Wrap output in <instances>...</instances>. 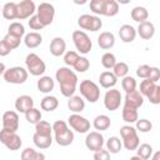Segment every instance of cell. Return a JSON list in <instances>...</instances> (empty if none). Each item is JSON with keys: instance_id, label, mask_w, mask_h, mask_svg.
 Wrapping results in <instances>:
<instances>
[{"instance_id": "30bf717a", "label": "cell", "mask_w": 160, "mask_h": 160, "mask_svg": "<svg viewBox=\"0 0 160 160\" xmlns=\"http://www.w3.org/2000/svg\"><path fill=\"white\" fill-rule=\"evenodd\" d=\"M68 124L74 131L79 134H86L91 126L90 121L85 116H81L80 114H71L68 118Z\"/></svg>"}, {"instance_id": "8992f818", "label": "cell", "mask_w": 160, "mask_h": 160, "mask_svg": "<svg viewBox=\"0 0 160 160\" xmlns=\"http://www.w3.org/2000/svg\"><path fill=\"white\" fill-rule=\"evenodd\" d=\"M72 42L76 48V50L82 54V55H86L91 51L92 49V41L91 39L89 38V35L84 31V30H75L72 31Z\"/></svg>"}, {"instance_id": "4316f807", "label": "cell", "mask_w": 160, "mask_h": 160, "mask_svg": "<svg viewBox=\"0 0 160 160\" xmlns=\"http://www.w3.org/2000/svg\"><path fill=\"white\" fill-rule=\"evenodd\" d=\"M110 125H111V120H110V118H109L108 115H105V114H100V115L95 116V119H94V121H92L94 129H95L96 131H100V132L108 130V129L110 128Z\"/></svg>"}, {"instance_id": "db71d44e", "label": "cell", "mask_w": 160, "mask_h": 160, "mask_svg": "<svg viewBox=\"0 0 160 160\" xmlns=\"http://www.w3.org/2000/svg\"><path fill=\"white\" fill-rule=\"evenodd\" d=\"M12 50L8 46V44L4 41V40H1L0 41V56H6L8 54H10Z\"/></svg>"}, {"instance_id": "e0dca14e", "label": "cell", "mask_w": 160, "mask_h": 160, "mask_svg": "<svg viewBox=\"0 0 160 160\" xmlns=\"http://www.w3.org/2000/svg\"><path fill=\"white\" fill-rule=\"evenodd\" d=\"M136 35H138L136 29L130 24H124L119 29V36H120L122 42H126V44L132 42L135 40Z\"/></svg>"}, {"instance_id": "d6986e66", "label": "cell", "mask_w": 160, "mask_h": 160, "mask_svg": "<svg viewBox=\"0 0 160 160\" xmlns=\"http://www.w3.org/2000/svg\"><path fill=\"white\" fill-rule=\"evenodd\" d=\"M98 45L102 50H110L115 45V35L110 31H102L98 36Z\"/></svg>"}, {"instance_id": "1f68e13d", "label": "cell", "mask_w": 160, "mask_h": 160, "mask_svg": "<svg viewBox=\"0 0 160 160\" xmlns=\"http://www.w3.org/2000/svg\"><path fill=\"white\" fill-rule=\"evenodd\" d=\"M105 145H106V150H108L110 154H118V152H120L121 149H122V141H121L120 138H118V136H110V138L106 140Z\"/></svg>"}, {"instance_id": "d590c367", "label": "cell", "mask_w": 160, "mask_h": 160, "mask_svg": "<svg viewBox=\"0 0 160 160\" xmlns=\"http://www.w3.org/2000/svg\"><path fill=\"white\" fill-rule=\"evenodd\" d=\"M154 154V150H152V146L150 144H140L139 148L136 149V155L139 158H141L142 160H148V159H151Z\"/></svg>"}, {"instance_id": "5b68a950", "label": "cell", "mask_w": 160, "mask_h": 160, "mask_svg": "<svg viewBox=\"0 0 160 160\" xmlns=\"http://www.w3.org/2000/svg\"><path fill=\"white\" fill-rule=\"evenodd\" d=\"M29 71L22 66H12L6 69V71L2 74V79L9 84L20 85L24 84L28 80Z\"/></svg>"}, {"instance_id": "f6af8a7d", "label": "cell", "mask_w": 160, "mask_h": 160, "mask_svg": "<svg viewBox=\"0 0 160 160\" xmlns=\"http://www.w3.org/2000/svg\"><path fill=\"white\" fill-rule=\"evenodd\" d=\"M72 68H74L75 71H78V72H85V71L89 70V68H90V61H89L88 58L80 56L79 60L76 61V64H75Z\"/></svg>"}, {"instance_id": "8fae6325", "label": "cell", "mask_w": 160, "mask_h": 160, "mask_svg": "<svg viewBox=\"0 0 160 160\" xmlns=\"http://www.w3.org/2000/svg\"><path fill=\"white\" fill-rule=\"evenodd\" d=\"M36 15H38L40 22L44 26H48L54 21L55 8L50 2H40V5L38 6V10H36Z\"/></svg>"}, {"instance_id": "d4e9b609", "label": "cell", "mask_w": 160, "mask_h": 160, "mask_svg": "<svg viewBox=\"0 0 160 160\" xmlns=\"http://www.w3.org/2000/svg\"><path fill=\"white\" fill-rule=\"evenodd\" d=\"M54 140L59 146H69L74 141V131L70 130V128L62 132L54 134Z\"/></svg>"}, {"instance_id": "7a4b0ae2", "label": "cell", "mask_w": 160, "mask_h": 160, "mask_svg": "<svg viewBox=\"0 0 160 160\" xmlns=\"http://www.w3.org/2000/svg\"><path fill=\"white\" fill-rule=\"evenodd\" d=\"M120 135H121V141L122 146L126 150H136L140 145V139L138 135V130L131 126V125H124L120 128Z\"/></svg>"}, {"instance_id": "9f6ffc18", "label": "cell", "mask_w": 160, "mask_h": 160, "mask_svg": "<svg viewBox=\"0 0 160 160\" xmlns=\"http://www.w3.org/2000/svg\"><path fill=\"white\" fill-rule=\"evenodd\" d=\"M129 160H142V159H141V158H139L138 155H134V156H131Z\"/></svg>"}, {"instance_id": "2e32d148", "label": "cell", "mask_w": 160, "mask_h": 160, "mask_svg": "<svg viewBox=\"0 0 160 160\" xmlns=\"http://www.w3.org/2000/svg\"><path fill=\"white\" fill-rule=\"evenodd\" d=\"M49 49H50V54L52 56H56V58L62 56L66 52V42H65V40L62 38L56 36L50 41Z\"/></svg>"}, {"instance_id": "60d3db41", "label": "cell", "mask_w": 160, "mask_h": 160, "mask_svg": "<svg viewBox=\"0 0 160 160\" xmlns=\"http://www.w3.org/2000/svg\"><path fill=\"white\" fill-rule=\"evenodd\" d=\"M41 118H42L41 111H40L39 109H36V108H32L31 110H29V111L25 114L26 121H28L29 124H32V125H36L38 122H40V121H41Z\"/></svg>"}, {"instance_id": "ac0fdd59", "label": "cell", "mask_w": 160, "mask_h": 160, "mask_svg": "<svg viewBox=\"0 0 160 160\" xmlns=\"http://www.w3.org/2000/svg\"><path fill=\"white\" fill-rule=\"evenodd\" d=\"M136 31H138V35L142 40H150L155 34V26L151 21L148 20V21H144V22L139 24Z\"/></svg>"}, {"instance_id": "ba28073f", "label": "cell", "mask_w": 160, "mask_h": 160, "mask_svg": "<svg viewBox=\"0 0 160 160\" xmlns=\"http://www.w3.org/2000/svg\"><path fill=\"white\" fill-rule=\"evenodd\" d=\"M122 102V95L120 92V90L112 88L106 90L105 95H104V106L106 110L109 111H115L120 108Z\"/></svg>"}, {"instance_id": "ee69618b", "label": "cell", "mask_w": 160, "mask_h": 160, "mask_svg": "<svg viewBox=\"0 0 160 160\" xmlns=\"http://www.w3.org/2000/svg\"><path fill=\"white\" fill-rule=\"evenodd\" d=\"M79 58H80V55H79L76 51L69 50V51H66L65 55H64V62H65V65H66L68 68H70V66H74V65L76 64V61L79 60Z\"/></svg>"}, {"instance_id": "681fc988", "label": "cell", "mask_w": 160, "mask_h": 160, "mask_svg": "<svg viewBox=\"0 0 160 160\" xmlns=\"http://www.w3.org/2000/svg\"><path fill=\"white\" fill-rule=\"evenodd\" d=\"M150 70H151V66H149L146 64H142L136 69V76L141 78V79H148L149 75H150Z\"/></svg>"}, {"instance_id": "f907efd6", "label": "cell", "mask_w": 160, "mask_h": 160, "mask_svg": "<svg viewBox=\"0 0 160 160\" xmlns=\"http://www.w3.org/2000/svg\"><path fill=\"white\" fill-rule=\"evenodd\" d=\"M28 24H29V28H30L31 30H36V31H38V30H41V29H44V28H45V26L40 22V20H39V18H38V15H36V14L29 19Z\"/></svg>"}, {"instance_id": "9c48e42d", "label": "cell", "mask_w": 160, "mask_h": 160, "mask_svg": "<svg viewBox=\"0 0 160 160\" xmlns=\"http://www.w3.org/2000/svg\"><path fill=\"white\" fill-rule=\"evenodd\" d=\"M0 141L2 145H5L11 151L19 150L22 145V140L16 132H11L5 129H1L0 131Z\"/></svg>"}, {"instance_id": "b9f144b4", "label": "cell", "mask_w": 160, "mask_h": 160, "mask_svg": "<svg viewBox=\"0 0 160 160\" xmlns=\"http://www.w3.org/2000/svg\"><path fill=\"white\" fill-rule=\"evenodd\" d=\"M155 85H156V82H154V81H151V80H149V79H144V80L140 82L139 91L141 92L142 96L148 98V96L151 94V91L154 90Z\"/></svg>"}, {"instance_id": "bcb514c9", "label": "cell", "mask_w": 160, "mask_h": 160, "mask_svg": "<svg viewBox=\"0 0 160 160\" xmlns=\"http://www.w3.org/2000/svg\"><path fill=\"white\" fill-rule=\"evenodd\" d=\"M135 129L140 132H149L152 129V124L148 119H139L135 122Z\"/></svg>"}, {"instance_id": "f546056e", "label": "cell", "mask_w": 160, "mask_h": 160, "mask_svg": "<svg viewBox=\"0 0 160 160\" xmlns=\"http://www.w3.org/2000/svg\"><path fill=\"white\" fill-rule=\"evenodd\" d=\"M32 142L34 145L40 149V150H44V149H48L51 146L52 144V136H42V135H39V134H34L32 135Z\"/></svg>"}, {"instance_id": "816d5d0a", "label": "cell", "mask_w": 160, "mask_h": 160, "mask_svg": "<svg viewBox=\"0 0 160 160\" xmlns=\"http://www.w3.org/2000/svg\"><path fill=\"white\" fill-rule=\"evenodd\" d=\"M94 160H110V152L105 149L94 152Z\"/></svg>"}, {"instance_id": "cb8c5ba5", "label": "cell", "mask_w": 160, "mask_h": 160, "mask_svg": "<svg viewBox=\"0 0 160 160\" xmlns=\"http://www.w3.org/2000/svg\"><path fill=\"white\" fill-rule=\"evenodd\" d=\"M118 82V78L114 75L112 71H102L99 76V84L101 85V88L104 89H112Z\"/></svg>"}, {"instance_id": "74e56055", "label": "cell", "mask_w": 160, "mask_h": 160, "mask_svg": "<svg viewBox=\"0 0 160 160\" xmlns=\"http://www.w3.org/2000/svg\"><path fill=\"white\" fill-rule=\"evenodd\" d=\"M119 12V4L115 0H105L104 4V15L105 16H115Z\"/></svg>"}, {"instance_id": "3957f363", "label": "cell", "mask_w": 160, "mask_h": 160, "mask_svg": "<svg viewBox=\"0 0 160 160\" xmlns=\"http://www.w3.org/2000/svg\"><path fill=\"white\" fill-rule=\"evenodd\" d=\"M25 66L30 75L32 76H44L46 65L44 60L35 52H30L25 58Z\"/></svg>"}, {"instance_id": "52a82bcc", "label": "cell", "mask_w": 160, "mask_h": 160, "mask_svg": "<svg viewBox=\"0 0 160 160\" xmlns=\"http://www.w3.org/2000/svg\"><path fill=\"white\" fill-rule=\"evenodd\" d=\"M78 25L82 30H89V31H99L102 28V21L100 16L91 15V14H82L78 19Z\"/></svg>"}, {"instance_id": "5bb4252c", "label": "cell", "mask_w": 160, "mask_h": 160, "mask_svg": "<svg viewBox=\"0 0 160 160\" xmlns=\"http://www.w3.org/2000/svg\"><path fill=\"white\" fill-rule=\"evenodd\" d=\"M2 129L9 130L11 132H16L19 130V115L18 111L8 110L2 114Z\"/></svg>"}, {"instance_id": "603a6c76", "label": "cell", "mask_w": 160, "mask_h": 160, "mask_svg": "<svg viewBox=\"0 0 160 160\" xmlns=\"http://www.w3.org/2000/svg\"><path fill=\"white\" fill-rule=\"evenodd\" d=\"M68 108L72 114H80L85 109V100L81 95H74L68 100Z\"/></svg>"}, {"instance_id": "7bdbcfd3", "label": "cell", "mask_w": 160, "mask_h": 160, "mask_svg": "<svg viewBox=\"0 0 160 160\" xmlns=\"http://www.w3.org/2000/svg\"><path fill=\"white\" fill-rule=\"evenodd\" d=\"M104 4L105 0H91L90 1V10L92 15H104Z\"/></svg>"}, {"instance_id": "7dc6e473", "label": "cell", "mask_w": 160, "mask_h": 160, "mask_svg": "<svg viewBox=\"0 0 160 160\" xmlns=\"http://www.w3.org/2000/svg\"><path fill=\"white\" fill-rule=\"evenodd\" d=\"M2 40H4V41L8 44V46H9L11 50H15L16 48H19L20 42H21V41H24L22 39L15 38V36H12V35H9V34H6V35L2 38Z\"/></svg>"}, {"instance_id": "7402d4cb", "label": "cell", "mask_w": 160, "mask_h": 160, "mask_svg": "<svg viewBox=\"0 0 160 160\" xmlns=\"http://www.w3.org/2000/svg\"><path fill=\"white\" fill-rule=\"evenodd\" d=\"M36 86H38V90L42 94H49L54 90L55 88V80L51 78V76H48V75H44V76H40L38 82H36Z\"/></svg>"}, {"instance_id": "4fadbf2b", "label": "cell", "mask_w": 160, "mask_h": 160, "mask_svg": "<svg viewBox=\"0 0 160 160\" xmlns=\"http://www.w3.org/2000/svg\"><path fill=\"white\" fill-rule=\"evenodd\" d=\"M38 8L32 0H22L18 2V20L30 19L35 15Z\"/></svg>"}, {"instance_id": "ffe728a7", "label": "cell", "mask_w": 160, "mask_h": 160, "mask_svg": "<svg viewBox=\"0 0 160 160\" xmlns=\"http://www.w3.org/2000/svg\"><path fill=\"white\" fill-rule=\"evenodd\" d=\"M124 104L139 109L144 104V96L141 95V92L139 90H134L131 92H126L125 98H124Z\"/></svg>"}, {"instance_id": "11a10c76", "label": "cell", "mask_w": 160, "mask_h": 160, "mask_svg": "<svg viewBox=\"0 0 160 160\" xmlns=\"http://www.w3.org/2000/svg\"><path fill=\"white\" fill-rule=\"evenodd\" d=\"M151 160H160V150L152 154V156H151Z\"/></svg>"}, {"instance_id": "f1b7e54d", "label": "cell", "mask_w": 160, "mask_h": 160, "mask_svg": "<svg viewBox=\"0 0 160 160\" xmlns=\"http://www.w3.org/2000/svg\"><path fill=\"white\" fill-rule=\"evenodd\" d=\"M59 106V100L54 95H46L40 101V108L44 111H54Z\"/></svg>"}, {"instance_id": "4dcf8cb0", "label": "cell", "mask_w": 160, "mask_h": 160, "mask_svg": "<svg viewBox=\"0 0 160 160\" xmlns=\"http://www.w3.org/2000/svg\"><path fill=\"white\" fill-rule=\"evenodd\" d=\"M2 16L6 20H14L18 19V2H6L2 6Z\"/></svg>"}, {"instance_id": "ab89813d", "label": "cell", "mask_w": 160, "mask_h": 160, "mask_svg": "<svg viewBox=\"0 0 160 160\" xmlns=\"http://www.w3.org/2000/svg\"><path fill=\"white\" fill-rule=\"evenodd\" d=\"M136 86H138V84H136V80L134 76L128 75L121 79V88L125 92H131V91L136 90Z\"/></svg>"}, {"instance_id": "e575fe53", "label": "cell", "mask_w": 160, "mask_h": 160, "mask_svg": "<svg viewBox=\"0 0 160 160\" xmlns=\"http://www.w3.org/2000/svg\"><path fill=\"white\" fill-rule=\"evenodd\" d=\"M35 132L42 136H52V125L49 121L41 120L40 122H38L35 125Z\"/></svg>"}, {"instance_id": "83f0119b", "label": "cell", "mask_w": 160, "mask_h": 160, "mask_svg": "<svg viewBox=\"0 0 160 160\" xmlns=\"http://www.w3.org/2000/svg\"><path fill=\"white\" fill-rule=\"evenodd\" d=\"M130 15H131V19H132L134 21H136V22L141 24V22H144V21H148L149 11H148V9H146L145 6L138 5V6L132 8V10H131Z\"/></svg>"}, {"instance_id": "8d00e7d4", "label": "cell", "mask_w": 160, "mask_h": 160, "mask_svg": "<svg viewBox=\"0 0 160 160\" xmlns=\"http://www.w3.org/2000/svg\"><path fill=\"white\" fill-rule=\"evenodd\" d=\"M116 56L112 54V52H110V51H106L105 54H102V56H101V65L106 69V70H112L114 69V66L116 65Z\"/></svg>"}, {"instance_id": "d6a6232c", "label": "cell", "mask_w": 160, "mask_h": 160, "mask_svg": "<svg viewBox=\"0 0 160 160\" xmlns=\"http://www.w3.org/2000/svg\"><path fill=\"white\" fill-rule=\"evenodd\" d=\"M21 160H45V154L32 148H26L21 151Z\"/></svg>"}, {"instance_id": "277c9868", "label": "cell", "mask_w": 160, "mask_h": 160, "mask_svg": "<svg viewBox=\"0 0 160 160\" xmlns=\"http://www.w3.org/2000/svg\"><path fill=\"white\" fill-rule=\"evenodd\" d=\"M80 95L89 102H96L100 99V88L91 80H82L79 85Z\"/></svg>"}, {"instance_id": "44dd1931", "label": "cell", "mask_w": 160, "mask_h": 160, "mask_svg": "<svg viewBox=\"0 0 160 160\" xmlns=\"http://www.w3.org/2000/svg\"><path fill=\"white\" fill-rule=\"evenodd\" d=\"M121 116H122V120H124V121H125L128 125L135 124V122L139 120L138 109H136V108H134V106L126 105V104H124V106H122Z\"/></svg>"}, {"instance_id": "6da1fadb", "label": "cell", "mask_w": 160, "mask_h": 160, "mask_svg": "<svg viewBox=\"0 0 160 160\" xmlns=\"http://www.w3.org/2000/svg\"><path fill=\"white\" fill-rule=\"evenodd\" d=\"M55 80L59 82L60 92L65 98H71L75 95L78 88V75L68 66H60L55 72Z\"/></svg>"}, {"instance_id": "484cf974", "label": "cell", "mask_w": 160, "mask_h": 160, "mask_svg": "<svg viewBox=\"0 0 160 160\" xmlns=\"http://www.w3.org/2000/svg\"><path fill=\"white\" fill-rule=\"evenodd\" d=\"M41 42H42V36H41V34L38 32V31L28 32V34L24 36V44H25V46L29 48V49H35V48H38Z\"/></svg>"}, {"instance_id": "c3c4849f", "label": "cell", "mask_w": 160, "mask_h": 160, "mask_svg": "<svg viewBox=\"0 0 160 160\" xmlns=\"http://www.w3.org/2000/svg\"><path fill=\"white\" fill-rule=\"evenodd\" d=\"M148 100L154 104V105H158L160 104V85H155L154 90L151 91V94L148 96Z\"/></svg>"}, {"instance_id": "7c38bea8", "label": "cell", "mask_w": 160, "mask_h": 160, "mask_svg": "<svg viewBox=\"0 0 160 160\" xmlns=\"http://www.w3.org/2000/svg\"><path fill=\"white\" fill-rule=\"evenodd\" d=\"M105 144V139L104 135L100 131H90L86 134L85 138V146L90 150V151H98L101 150L102 146Z\"/></svg>"}, {"instance_id": "f5cc1de1", "label": "cell", "mask_w": 160, "mask_h": 160, "mask_svg": "<svg viewBox=\"0 0 160 160\" xmlns=\"http://www.w3.org/2000/svg\"><path fill=\"white\" fill-rule=\"evenodd\" d=\"M149 80L156 82L158 80H160V69L156 68V66H151V70H150V75L148 78Z\"/></svg>"}, {"instance_id": "f35d334b", "label": "cell", "mask_w": 160, "mask_h": 160, "mask_svg": "<svg viewBox=\"0 0 160 160\" xmlns=\"http://www.w3.org/2000/svg\"><path fill=\"white\" fill-rule=\"evenodd\" d=\"M112 72L118 79L119 78L122 79V78L128 76V74H129V65L126 62H124V61H118L116 65L112 69Z\"/></svg>"}, {"instance_id": "9a60e30c", "label": "cell", "mask_w": 160, "mask_h": 160, "mask_svg": "<svg viewBox=\"0 0 160 160\" xmlns=\"http://www.w3.org/2000/svg\"><path fill=\"white\" fill-rule=\"evenodd\" d=\"M34 108V100L30 95H20L15 100V110L21 114H26Z\"/></svg>"}, {"instance_id": "836d02e7", "label": "cell", "mask_w": 160, "mask_h": 160, "mask_svg": "<svg viewBox=\"0 0 160 160\" xmlns=\"http://www.w3.org/2000/svg\"><path fill=\"white\" fill-rule=\"evenodd\" d=\"M8 34L9 35H12L15 38H19V39H22V36H25V26L19 22V21H14L9 25L8 28ZM24 40V39H22Z\"/></svg>"}]
</instances>
